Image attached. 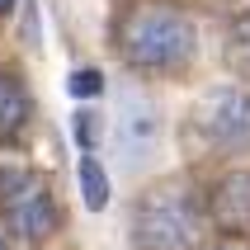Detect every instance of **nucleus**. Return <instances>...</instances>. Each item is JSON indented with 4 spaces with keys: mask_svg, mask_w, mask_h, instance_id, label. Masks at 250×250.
Returning a JSON list of instances; mask_svg holds the SVG:
<instances>
[{
    "mask_svg": "<svg viewBox=\"0 0 250 250\" xmlns=\"http://www.w3.org/2000/svg\"><path fill=\"white\" fill-rule=\"evenodd\" d=\"M109 42L132 76L170 81L198 62V19L180 0H123L113 10Z\"/></svg>",
    "mask_w": 250,
    "mask_h": 250,
    "instance_id": "obj_1",
    "label": "nucleus"
},
{
    "mask_svg": "<svg viewBox=\"0 0 250 250\" xmlns=\"http://www.w3.org/2000/svg\"><path fill=\"white\" fill-rule=\"evenodd\" d=\"M203 194L189 180H156L132 203L137 250H198L203 246Z\"/></svg>",
    "mask_w": 250,
    "mask_h": 250,
    "instance_id": "obj_2",
    "label": "nucleus"
},
{
    "mask_svg": "<svg viewBox=\"0 0 250 250\" xmlns=\"http://www.w3.org/2000/svg\"><path fill=\"white\" fill-rule=\"evenodd\" d=\"M66 212L47 175L33 166H0V231L19 246H47Z\"/></svg>",
    "mask_w": 250,
    "mask_h": 250,
    "instance_id": "obj_3",
    "label": "nucleus"
},
{
    "mask_svg": "<svg viewBox=\"0 0 250 250\" xmlns=\"http://www.w3.org/2000/svg\"><path fill=\"white\" fill-rule=\"evenodd\" d=\"M194 132L212 156H246L250 151V85L217 81L194 104Z\"/></svg>",
    "mask_w": 250,
    "mask_h": 250,
    "instance_id": "obj_4",
    "label": "nucleus"
},
{
    "mask_svg": "<svg viewBox=\"0 0 250 250\" xmlns=\"http://www.w3.org/2000/svg\"><path fill=\"white\" fill-rule=\"evenodd\" d=\"M161 137H166L161 104L146 90H123L118 109H113V146L123 156V166L146 170L156 161V151H161Z\"/></svg>",
    "mask_w": 250,
    "mask_h": 250,
    "instance_id": "obj_5",
    "label": "nucleus"
},
{
    "mask_svg": "<svg viewBox=\"0 0 250 250\" xmlns=\"http://www.w3.org/2000/svg\"><path fill=\"white\" fill-rule=\"evenodd\" d=\"M203 222L217 236L250 241V166L222 170L203 194Z\"/></svg>",
    "mask_w": 250,
    "mask_h": 250,
    "instance_id": "obj_6",
    "label": "nucleus"
},
{
    "mask_svg": "<svg viewBox=\"0 0 250 250\" xmlns=\"http://www.w3.org/2000/svg\"><path fill=\"white\" fill-rule=\"evenodd\" d=\"M33 85L19 66H0V146H19L33 123Z\"/></svg>",
    "mask_w": 250,
    "mask_h": 250,
    "instance_id": "obj_7",
    "label": "nucleus"
},
{
    "mask_svg": "<svg viewBox=\"0 0 250 250\" xmlns=\"http://www.w3.org/2000/svg\"><path fill=\"white\" fill-rule=\"evenodd\" d=\"M222 57H227V71H231L236 81L250 85V5L227 19V28H222Z\"/></svg>",
    "mask_w": 250,
    "mask_h": 250,
    "instance_id": "obj_8",
    "label": "nucleus"
},
{
    "mask_svg": "<svg viewBox=\"0 0 250 250\" xmlns=\"http://www.w3.org/2000/svg\"><path fill=\"white\" fill-rule=\"evenodd\" d=\"M76 180H81V198H85V208H90V212H104V208H109L113 184H109V170H104V161H99V156H90V151L81 156Z\"/></svg>",
    "mask_w": 250,
    "mask_h": 250,
    "instance_id": "obj_9",
    "label": "nucleus"
},
{
    "mask_svg": "<svg viewBox=\"0 0 250 250\" xmlns=\"http://www.w3.org/2000/svg\"><path fill=\"white\" fill-rule=\"evenodd\" d=\"M71 127H76V142H81V146H85V151H90V146H95V132H99V113L95 109H81V113H76V123H71Z\"/></svg>",
    "mask_w": 250,
    "mask_h": 250,
    "instance_id": "obj_10",
    "label": "nucleus"
},
{
    "mask_svg": "<svg viewBox=\"0 0 250 250\" xmlns=\"http://www.w3.org/2000/svg\"><path fill=\"white\" fill-rule=\"evenodd\" d=\"M71 95H81V99H90V95H104V76H99V71H76V76H71Z\"/></svg>",
    "mask_w": 250,
    "mask_h": 250,
    "instance_id": "obj_11",
    "label": "nucleus"
},
{
    "mask_svg": "<svg viewBox=\"0 0 250 250\" xmlns=\"http://www.w3.org/2000/svg\"><path fill=\"white\" fill-rule=\"evenodd\" d=\"M198 250H250V241H236V236H212V241H203Z\"/></svg>",
    "mask_w": 250,
    "mask_h": 250,
    "instance_id": "obj_12",
    "label": "nucleus"
},
{
    "mask_svg": "<svg viewBox=\"0 0 250 250\" xmlns=\"http://www.w3.org/2000/svg\"><path fill=\"white\" fill-rule=\"evenodd\" d=\"M14 5H19V0H0V19H10V14H14Z\"/></svg>",
    "mask_w": 250,
    "mask_h": 250,
    "instance_id": "obj_13",
    "label": "nucleus"
},
{
    "mask_svg": "<svg viewBox=\"0 0 250 250\" xmlns=\"http://www.w3.org/2000/svg\"><path fill=\"white\" fill-rule=\"evenodd\" d=\"M0 250H10V241H5V236H0Z\"/></svg>",
    "mask_w": 250,
    "mask_h": 250,
    "instance_id": "obj_14",
    "label": "nucleus"
}]
</instances>
